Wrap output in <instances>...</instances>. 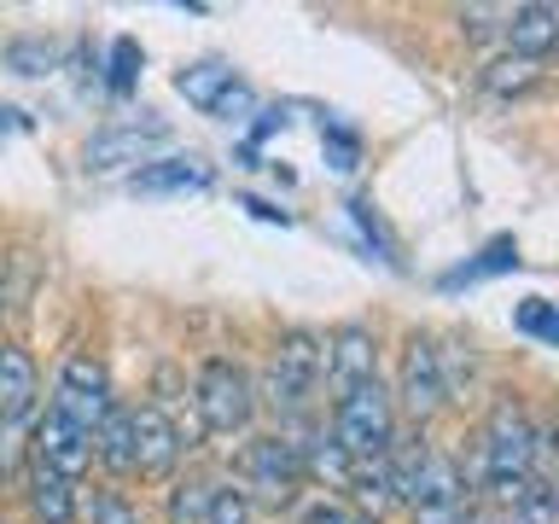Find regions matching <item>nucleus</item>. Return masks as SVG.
Returning <instances> with one entry per match:
<instances>
[{"label": "nucleus", "instance_id": "1", "mask_svg": "<svg viewBox=\"0 0 559 524\" xmlns=\"http://www.w3.org/2000/svg\"><path fill=\"white\" fill-rule=\"evenodd\" d=\"M472 472H478L484 496L496 507L513 501L531 478H548V431H542L519 402H496V414H489L484 431H478Z\"/></svg>", "mask_w": 559, "mask_h": 524}, {"label": "nucleus", "instance_id": "2", "mask_svg": "<svg viewBox=\"0 0 559 524\" xmlns=\"http://www.w3.org/2000/svg\"><path fill=\"white\" fill-rule=\"evenodd\" d=\"M192 408L210 437H239L257 419V379L234 356H204L192 373Z\"/></svg>", "mask_w": 559, "mask_h": 524}, {"label": "nucleus", "instance_id": "3", "mask_svg": "<svg viewBox=\"0 0 559 524\" xmlns=\"http://www.w3.org/2000/svg\"><path fill=\"white\" fill-rule=\"evenodd\" d=\"M332 437H338V449L349 461H373V454L391 449L396 437V402L384 391L379 379L356 384V391L338 396V408H332Z\"/></svg>", "mask_w": 559, "mask_h": 524}, {"label": "nucleus", "instance_id": "4", "mask_svg": "<svg viewBox=\"0 0 559 524\" xmlns=\"http://www.w3.org/2000/svg\"><path fill=\"white\" fill-rule=\"evenodd\" d=\"M297 489H304V461H297V443L292 437H251L239 454V496L245 501H262V507H292Z\"/></svg>", "mask_w": 559, "mask_h": 524}, {"label": "nucleus", "instance_id": "5", "mask_svg": "<svg viewBox=\"0 0 559 524\" xmlns=\"http://www.w3.org/2000/svg\"><path fill=\"white\" fill-rule=\"evenodd\" d=\"M321 379H326V367H321V332H309V326L280 332V344H274V356H269V402H274V408L280 414L309 408L314 391H321Z\"/></svg>", "mask_w": 559, "mask_h": 524}, {"label": "nucleus", "instance_id": "6", "mask_svg": "<svg viewBox=\"0 0 559 524\" xmlns=\"http://www.w3.org/2000/svg\"><path fill=\"white\" fill-rule=\"evenodd\" d=\"M396 402L408 408L414 426H426L431 414L449 408V384H443V349L431 332H408L402 338V373H396Z\"/></svg>", "mask_w": 559, "mask_h": 524}, {"label": "nucleus", "instance_id": "7", "mask_svg": "<svg viewBox=\"0 0 559 524\" xmlns=\"http://www.w3.org/2000/svg\"><path fill=\"white\" fill-rule=\"evenodd\" d=\"M175 94H181L187 105H199L204 117H222V122H245V117L257 111L251 82H245L234 64H222V59H199V64H187L181 76H175Z\"/></svg>", "mask_w": 559, "mask_h": 524}, {"label": "nucleus", "instance_id": "8", "mask_svg": "<svg viewBox=\"0 0 559 524\" xmlns=\"http://www.w3.org/2000/svg\"><path fill=\"white\" fill-rule=\"evenodd\" d=\"M157 146H169V122L157 111H140L134 122H111V129H99L82 146V164L94 175H111V169H129V164H152Z\"/></svg>", "mask_w": 559, "mask_h": 524}, {"label": "nucleus", "instance_id": "9", "mask_svg": "<svg viewBox=\"0 0 559 524\" xmlns=\"http://www.w3.org/2000/svg\"><path fill=\"white\" fill-rule=\"evenodd\" d=\"M52 408L70 414L82 431H94L105 414H111V373H105L99 356L76 349L64 367H59V384H52Z\"/></svg>", "mask_w": 559, "mask_h": 524}, {"label": "nucleus", "instance_id": "10", "mask_svg": "<svg viewBox=\"0 0 559 524\" xmlns=\"http://www.w3.org/2000/svg\"><path fill=\"white\" fill-rule=\"evenodd\" d=\"M321 367H326V379H332V391H338V396L356 391V384L379 379V338L367 326H356V321L332 326L321 338Z\"/></svg>", "mask_w": 559, "mask_h": 524}, {"label": "nucleus", "instance_id": "11", "mask_svg": "<svg viewBox=\"0 0 559 524\" xmlns=\"http://www.w3.org/2000/svg\"><path fill=\"white\" fill-rule=\"evenodd\" d=\"M35 461L41 466H52L59 478H70V484H82V472H87V461H94V431H82L70 414H59L47 402V414L35 419Z\"/></svg>", "mask_w": 559, "mask_h": 524}, {"label": "nucleus", "instance_id": "12", "mask_svg": "<svg viewBox=\"0 0 559 524\" xmlns=\"http://www.w3.org/2000/svg\"><path fill=\"white\" fill-rule=\"evenodd\" d=\"M129 437H134V472L140 478H164V472L181 461V449H187L181 426H175L169 408H157V402L129 408Z\"/></svg>", "mask_w": 559, "mask_h": 524}, {"label": "nucleus", "instance_id": "13", "mask_svg": "<svg viewBox=\"0 0 559 524\" xmlns=\"http://www.w3.org/2000/svg\"><path fill=\"white\" fill-rule=\"evenodd\" d=\"M35 402H41V373H35L24 344H0V431L35 419Z\"/></svg>", "mask_w": 559, "mask_h": 524}, {"label": "nucleus", "instance_id": "14", "mask_svg": "<svg viewBox=\"0 0 559 524\" xmlns=\"http://www.w3.org/2000/svg\"><path fill=\"white\" fill-rule=\"evenodd\" d=\"M216 175H210L204 157H157V164L134 169V192H152V199H175V192H204Z\"/></svg>", "mask_w": 559, "mask_h": 524}, {"label": "nucleus", "instance_id": "15", "mask_svg": "<svg viewBox=\"0 0 559 524\" xmlns=\"http://www.w3.org/2000/svg\"><path fill=\"white\" fill-rule=\"evenodd\" d=\"M501 35H507V47H513V59L542 64V52L559 41V12L554 7H513L501 17Z\"/></svg>", "mask_w": 559, "mask_h": 524}, {"label": "nucleus", "instance_id": "16", "mask_svg": "<svg viewBox=\"0 0 559 524\" xmlns=\"http://www.w3.org/2000/svg\"><path fill=\"white\" fill-rule=\"evenodd\" d=\"M29 507L41 524H70V513H76V484L59 478L52 466H41L29 454Z\"/></svg>", "mask_w": 559, "mask_h": 524}, {"label": "nucleus", "instance_id": "17", "mask_svg": "<svg viewBox=\"0 0 559 524\" xmlns=\"http://www.w3.org/2000/svg\"><path fill=\"white\" fill-rule=\"evenodd\" d=\"M94 454L105 466L117 472V478H134V437H129V408H117L111 402V414L94 426Z\"/></svg>", "mask_w": 559, "mask_h": 524}, {"label": "nucleus", "instance_id": "18", "mask_svg": "<svg viewBox=\"0 0 559 524\" xmlns=\"http://www.w3.org/2000/svg\"><path fill=\"white\" fill-rule=\"evenodd\" d=\"M210 478H175V489H169V524H204V513H210Z\"/></svg>", "mask_w": 559, "mask_h": 524}, {"label": "nucleus", "instance_id": "19", "mask_svg": "<svg viewBox=\"0 0 559 524\" xmlns=\"http://www.w3.org/2000/svg\"><path fill=\"white\" fill-rule=\"evenodd\" d=\"M536 76H542L536 59H513V52H507V59H496L484 70V87H489V94H531Z\"/></svg>", "mask_w": 559, "mask_h": 524}, {"label": "nucleus", "instance_id": "20", "mask_svg": "<svg viewBox=\"0 0 559 524\" xmlns=\"http://www.w3.org/2000/svg\"><path fill=\"white\" fill-rule=\"evenodd\" d=\"M140 64H146L140 41H134V35H117V41H111V76H105V87H111V94H129L134 76H140Z\"/></svg>", "mask_w": 559, "mask_h": 524}, {"label": "nucleus", "instance_id": "21", "mask_svg": "<svg viewBox=\"0 0 559 524\" xmlns=\"http://www.w3.org/2000/svg\"><path fill=\"white\" fill-rule=\"evenodd\" d=\"M204 524H251V501L239 496V484H216V489H210Z\"/></svg>", "mask_w": 559, "mask_h": 524}, {"label": "nucleus", "instance_id": "22", "mask_svg": "<svg viewBox=\"0 0 559 524\" xmlns=\"http://www.w3.org/2000/svg\"><path fill=\"white\" fill-rule=\"evenodd\" d=\"M7 64L17 70V76H47L52 41H41V35H29V41H12V47H7Z\"/></svg>", "mask_w": 559, "mask_h": 524}, {"label": "nucleus", "instance_id": "23", "mask_svg": "<svg viewBox=\"0 0 559 524\" xmlns=\"http://www.w3.org/2000/svg\"><path fill=\"white\" fill-rule=\"evenodd\" d=\"M87 519H94V524H146V519H140V507L129 496H117V489H99Z\"/></svg>", "mask_w": 559, "mask_h": 524}, {"label": "nucleus", "instance_id": "24", "mask_svg": "<svg viewBox=\"0 0 559 524\" xmlns=\"http://www.w3.org/2000/svg\"><path fill=\"white\" fill-rule=\"evenodd\" d=\"M519 332H531V338L548 344V338H554V309L542 303V297H524V309H519Z\"/></svg>", "mask_w": 559, "mask_h": 524}, {"label": "nucleus", "instance_id": "25", "mask_svg": "<svg viewBox=\"0 0 559 524\" xmlns=\"http://www.w3.org/2000/svg\"><path fill=\"white\" fill-rule=\"evenodd\" d=\"M496 17H507V12H496V7H472V12H461V35L484 41V35H496V29H501Z\"/></svg>", "mask_w": 559, "mask_h": 524}, {"label": "nucleus", "instance_id": "26", "mask_svg": "<svg viewBox=\"0 0 559 524\" xmlns=\"http://www.w3.org/2000/svg\"><path fill=\"white\" fill-rule=\"evenodd\" d=\"M349 519H356V513H349V507H338V501H309L304 507V513H297V524H349Z\"/></svg>", "mask_w": 559, "mask_h": 524}, {"label": "nucleus", "instance_id": "27", "mask_svg": "<svg viewBox=\"0 0 559 524\" xmlns=\"http://www.w3.org/2000/svg\"><path fill=\"white\" fill-rule=\"evenodd\" d=\"M245 210L262 216V222H286V210H274V204H262V199H245Z\"/></svg>", "mask_w": 559, "mask_h": 524}, {"label": "nucleus", "instance_id": "28", "mask_svg": "<svg viewBox=\"0 0 559 524\" xmlns=\"http://www.w3.org/2000/svg\"><path fill=\"white\" fill-rule=\"evenodd\" d=\"M349 524H373V519H367V513H356V519H349Z\"/></svg>", "mask_w": 559, "mask_h": 524}, {"label": "nucleus", "instance_id": "29", "mask_svg": "<svg viewBox=\"0 0 559 524\" xmlns=\"http://www.w3.org/2000/svg\"><path fill=\"white\" fill-rule=\"evenodd\" d=\"M0 309H7V286H0Z\"/></svg>", "mask_w": 559, "mask_h": 524}]
</instances>
